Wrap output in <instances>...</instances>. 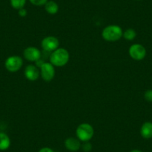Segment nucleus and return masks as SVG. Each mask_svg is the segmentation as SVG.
<instances>
[{
  "instance_id": "6e6552de",
  "label": "nucleus",
  "mask_w": 152,
  "mask_h": 152,
  "mask_svg": "<svg viewBox=\"0 0 152 152\" xmlns=\"http://www.w3.org/2000/svg\"><path fill=\"white\" fill-rule=\"evenodd\" d=\"M23 56L27 61H31V62H37L40 59L41 52L37 48L29 46L24 50Z\"/></svg>"
},
{
  "instance_id": "412c9836",
  "label": "nucleus",
  "mask_w": 152,
  "mask_h": 152,
  "mask_svg": "<svg viewBox=\"0 0 152 152\" xmlns=\"http://www.w3.org/2000/svg\"><path fill=\"white\" fill-rule=\"evenodd\" d=\"M131 152H142L140 150H138V149H134V150L131 151Z\"/></svg>"
},
{
  "instance_id": "ddd939ff",
  "label": "nucleus",
  "mask_w": 152,
  "mask_h": 152,
  "mask_svg": "<svg viewBox=\"0 0 152 152\" xmlns=\"http://www.w3.org/2000/svg\"><path fill=\"white\" fill-rule=\"evenodd\" d=\"M45 10L49 14H56L58 12L59 7L55 1H48L45 5Z\"/></svg>"
},
{
  "instance_id": "1a4fd4ad",
  "label": "nucleus",
  "mask_w": 152,
  "mask_h": 152,
  "mask_svg": "<svg viewBox=\"0 0 152 152\" xmlns=\"http://www.w3.org/2000/svg\"><path fill=\"white\" fill-rule=\"evenodd\" d=\"M25 76L29 81H36L40 76V71L34 65H28L26 67L24 72Z\"/></svg>"
},
{
  "instance_id": "f3484780",
  "label": "nucleus",
  "mask_w": 152,
  "mask_h": 152,
  "mask_svg": "<svg viewBox=\"0 0 152 152\" xmlns=\"http://www.w3.org/2000/svg\"><path fill=\"white\" fill-rule=\"evenodd\" d=\"M144 97L148 102H152V90H148L145 93Z\"/></svg>"
},
{
  "instance_id": "423d86ee",
  "label": "nucleus",
  "mask_w": 152,
  "mask_h": 152,
  "mask_svg": "<svg viewBox=\"0 0 152 152\" xmlns=\"http://www.w3.org/2000/svg\"><path fill=\"white\" fill-rule=\"evenodd\" d=\"M129 55L135 61H141L146 55V50L141 44H133L129 49Z\"/></svg>"
},
{
  "instance_id": "aec40b11",
  "label": "nucleus",
  "mask_w": 152,
  "mask_h": 152,
  "mask_svg": "<svg viewBox=\"0 0 152 152\" xmlns=\"http://www.w3.org/2000/svg\"><path fill=\"white\" fill-rule=\"evenodd\" d=\"M38 152H55V151H54L52 148H50L45 147V148H43L40 149V150Z\"/></svg>"
},
{
  "instance_id": "20e7f679",
  "label": "nucleus",
  "mask_w": 152,
  "mask_h": 152,
  "mask_svg": "<svg viewBox=\"0 0 152 152\" xmlns=\"http://www.w3.org/2000/svg\"><path fill=\"white\" fill-rule=\"evenodd\" d=\"M23 64V61L21 57L14 55L7 58L5 63V66L8 71L11 72H16L21 69Z\"/></svg>"
},
{
  "instance_id": "7ed1b4c3",
  "label": "nucleus",
  "mask_w": 152,
  "mask_h": 152,
  "mask_svg": "<svg viewBox=\"0 0 152 152\" xmlns=\"http://www.w3.org/2000/svg\"><path fill=\"white\" fill-rule=\"evenodd\" d=\"M76 136L80 141L89 142L94 135L93 126L88 123H83L78 125L76 129Z\"/></svg>"
},
{
  "instance_id": "f257e3e1",
  "label": "nucleus",
  "mask_w": 152,
  "mask_h": 152,
  "mask_svg": "<svg viewBox=\"0 0 152 152\" xmlns=\"http://www.w3.org/2000/svg\"><path fill=\"white\" fill-rule=\"evenodd\" d=\"M50 63L54 66L61 67L65 66L69 60V54L66 49L64 48H58L51 54Z\"/></svg>"
},
{
  "instance_id": "39448f33",
  "label": "nucleus",
  "mask_w": 152,
  "mask_h": 152,
  "mask_svg": "<svg viewBox=\"0 0 152 152\" xmlns=\"http://www.w3.org/2000/svg\"><path fill=\"white\" fill-rule=\"evenodd\" d=\"M40 75L45 81H51L55 77V67L51 63H43L40 65Z\"/></svg>"
},
{
  "instance_id": "dca6fc26",
  "label": "nucleus",
  "mask_w": 152,
  "mask_h": 152,
  "mask_svg": "<svg viewBox=\"0 0 152 152\" xmlns=\"http://www.w3.org/2000/svg\"><path fill=\"white\" fill-rule=\"evenodd\" d=\"M31 3L32 5H35V6H42V5H46V2H48V0H29Z\"/></svg>"
},
{
  "instance_id": "0eeeda50",
  "label": "nucleus",
  "mask_w": 152,
  "mask_h": 152,
  "mask_svg": "<svg viewBox=\"0 0 152 152\" xmlns=\"http://www.w3.org/2000/svg\"><path fill=\"white\" fill-rule=\"evenodd\" d=\"M59 44V40L58 38L53 36L46 37L41 42V46L43 50L48 52H54L57 49H58Z\"/></svg>"
},
{
  "instance_id": "9d476101",
  "label": "nucleus",
  "mask_w": 152,
  "mask_h": 152,
  "mask_svg": "<svg viewBox=\"0 0 152 152\" xmlns=\"http://www.w3.org/2000/svg\"><path fill=\"white\" fill-rule=\"evenodd\" d=\"M65 147L67 150L70 151H77L81 148V141L78 139H76L75 137H69L65 140Z\"/></svg>"
},
{
  "instance_id": "f03ea898",
  "label": "nucleus",
  "mask_w": 152,
  "mask_h": 152,
  "mask_svg": "<svg viewBox=\"0 0 152 152\" xmlns=\"http://www.w3.org/2000/svg\"><path fill=\"white\" fill-rule=\"evenodd\" d=\"M123 35L122 28L116 25H111L104 28L102 31V37L106 41L116 42L119 40Z\"/></svg>"
},
{
  "instance_id": "6ab92c4d",
  "label": "nucleus",
  "mask_w": 152,
  "mask_h": 152,
  "mask_svg": "<svg viewBox=\"0 0 152 152\" xmlns=\"http://www.w3.org/2000/svg\"><path fill=\"white\" fill-rule=\"evenodd\" d=\"M18 14H19V15L20 16V17H25L26 15H27V11H26V10L24 8H21V9L19 10Z\"/></svg>"
},
{
  "instance_id": "9b49d317",
  "label": "nucleus",
  "mask_w": 152,
  "mask_h": 152,
  "mask_svg": "<svg viewBox=\"0 0 152 152\" xmlns=\"http://www.w3.org/2000/svg\"><path fill=\"white\" fill-rule=\"evenodd\" d=\"M140 134L145 139L152 138V122H145L141 127Z\"/></svg>"
},
{
  "instance_id": "4468645a",
  "label": "nucleus",
  "mask_w": 152,
  "mask_h": 152,
  "mask_svg": "<svg viewBox=\"0 0 152 152\" xmlns=\"http://www.w3.org/2000/svg\"><path fill=\"white\" fill-rule=\"evenodd\" d=\"M125 40H133L134 38L137 36V32L135 31V30H134L133 28H128L123 32V35Z\"/></svg>"
},
{
  "instance_id": "2eb2a0df",
  "label": "nucleus",
  "mask_w": 152,
  "mask_h": 152,
  "mask_svg": "<svg viewBox=\"0 0 152 152\" xmlns=\"http://www.w3.org/2000/svg\"><path fill=\"white\" fill-rule=\"evenodd\" d=\"M10 2L12 8H14V9L20 10L24 8L26 0H10Z\"/></svg>"
},
{
  "instance_id": "f8f14e48",
  "label": "nucleus",
  "mask_w": 152,
  "mask_h": 152,
  "mask_svg": "<svg viewBox=\"0 0 152 152\" xmlns=\"http://www.w3.org/2000/svg\"><path fill=\"white\" fill-rule=\"evenodd\" d=\"M11 145V140L5 133H0V150H7Z\"/></svg>"
},
{
  "instance_id": "a211bd4d",
  "label": "nucleus",
  "mask_w": 152,
  "mask_h": 152,
  "mask_svg": "<svg viewBox=\"0 0 152 152\" xmlns=\"http://www.w3.org/2000/svg\"><path fill=\"white\" fill-rule=\"evenodd\" d=\"M82 148L85 152L90 151L92 149L91 144L89 142H84V144L82 145Z\"/></svg>"
}]
</instances>
